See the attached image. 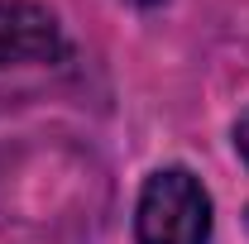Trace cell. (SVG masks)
<instances>
[{"instance_id":"cell-1","label":"cell","mask_w":249,"mask_h":244,"mask_svg":"<svg viewBox=\"0 0 249 244\" xmlns=\"http://www.w3.org/2000/svg\"><path fill=\"white\" fill-rule=\"evenodd\" d=\"M211 196L187 168H158L134 206V244H206Z\"/></svg>"},{"instance_id":"cell-2","label":"cell","mask_w":249,"mask_h":244,"mask_svg":"<svg viewBox=\"0 0 249 244\" xmlns=\"http://www.w3.org/2000/svg\"><path fill=\"white\" fill-rule=\"evenodd\" d=\"M62 53V29L53 10L34 0H0V67L48 62Z\"/></svg>"},{"instance_id":"cell-3","label":"cell","mask_w":249,"mask_h":244,"mask_svg":"<svg viewBox=\"0 0 249 244\" xmlns=\"http://www.w3.org/2000/svg\"><path fill=\"white\" fill-rule=\"evenodd\" d=\"M235 149H240V158H245V168H249V110L235 120Z\"/></svg>"},{"instance_id":"cell-4","label":"cell","mask_w":249,"mask_h":244,"mask_svg":"<svg viewBox=\"0 0 249 244\" xmlns=\"http://www.w3.org/2000/svg\"><path fill=\"white\" fill-rule=\"evenodd\" d=\"M129 5H139V10H154V5H163V0H129Z\"/></svg>"}]
</instances>
